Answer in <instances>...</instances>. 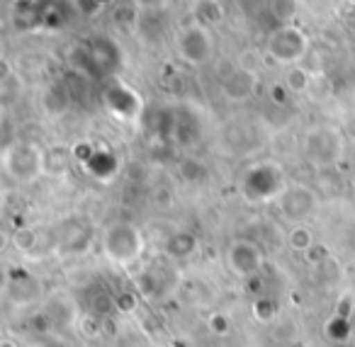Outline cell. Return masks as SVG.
<instances>
[{"mask_svg": "<svg viewBox=\"0 0 355 347\" xmlns=\"http://www.w3.org/2000/svg\"><path fill=\"white\" fill-rule=\"evenodd\" d=\"M146 240L139 226L129 221H114L103 233V253L117 267H132L144 258Z\"/></svg>", "mask_w": 355, "mask_h": 347, "instance_id": "1", "label": "cell"}, {"mask_svg": "<svg viewBox=\"0 0 355 347\" xmlns=\"http://www.w3.org/2000/svg\"><path fill=\"white\" fill-rule=\"evenodd\" d=\"M224 263H227V269L234 274V277L253 279L261 274L263 265H266V255H263L261 245H258L256 240L236 238L227 245Z\"/></svg>", "mask_w": 355, "mask_h": 347, "instance_id": "2", "label": "cell"}, {"mask_svg": "<svg viewBox=\"0 0 355 347\" xmlns=\"http://www.w3.org/2000/svg\"><path fill=\"white\" fill-rule=\"evenodd\" d=\"M248 202H270L280 199L285 185H282V172L277 166H258L246 175L243 182Z\"/></svg>", "mask_w": 355, "mask_h": 347, "instance_id": "3", "label": "cell"}, {"mask_svg": "<svg viewBox=\"0 0 355 347\" xmlns=\"http://www.w3.org/2000/svg\"><path fill=\"white\" fill-rule=\"evenodd\" d=\"M6 168L17 182H32L44 168V158L35 143H15L6 151Z\"/></svg>", "mask_w": 355, "mask_h": 347, "instance_id": "4", "label": "cell"}, {"mask_svg": "<svg viewBox=\"0 0 355 347\" xmlns=\"http://www.w3.org/2000/svg\"><path fill=\"white\" fill-rule=\"evenodd\" d=\"M280 211L290 224L300 226L316 211V195L302 185L287 187L280 197Z\"/></svg>", "mask_w": 355, "mask_h": 347, "instance_id": "5", "label": "cell"}, {"mask_svg": "<svg viewBox=\"0 0 355 347\" xmlns=\"http://www.w3.org/2000/svg\"><path fill=\"white\" fill-rule=\"evenodd\" d=\"M343 153V141L334 129H316L306 136V156L316 166H331Z\"/></svg>", "mask_w": 355, "mask_h": 347, "instance_id": "6", "label": "cell"}, {"mask_svg": "<svg viewBox=\"0 0 355 347\" xmlns=\"http://www.w3.org/2000/svg\"><path fill=\"white\" fill-rule=\"evenodd\" d=\"M304 49L306 42L297 30H282L270 39V54L282 64H292V61L302 59Z\"/></svg>", "mask_w": 355, "mask_h": 347, "instance_id": "7", "label": "cell"}, {"mask_svg": "<svg viewBox=\"0 0 355 347\" xmlns=\"http://www.w3.org/2000/svg\"><path fill=\"white\" fill-rule=\"evenodd\" d=\"M180 54L190 61V64H205L212 54V42L202 30H190L180 39Z\"/></svg>", "mask_w": 355, "mask_h": 347, "instance_id": "8", "label": "cell"}, {"mask_svg": "<svg viewBox=\"0 0 355 347\" xmlns=\"http://www.w3.org/2000/svg\"><path fill=\"white\" fill-rule=\"evenodd\" d=\"M198 250V238L193 233H173L166 243V255L173 260H185Z\"/></svg>", "mask_w": 355, "mask_h": 347, "instance_id": "9", "label": "cell"}, {"mask_svg": "<svg viewBox=\"0 0 355 347\" xmlns=\"http://www.w3.org/2000/svg\"><path fill=\"white\" fill-rule=\"evenodd\" d=\"M287 245H290L295 253H311V248H314V233H311V229H306L304 224L292 226L290 233H287Z\"/></svg>", "mask_w": 355, "mask_h": 347, "instance_id": "10", "label": "cell"}, {"mask_svg": "<svg viewBox=\"0 0 355 347\" xmlns=\"http://www.w3.org/2000/svg\"><path fill=\"white\" fill-rule=\"evenodd\" d=\"M12 243H15V248L20 250V253H32L35 250V245H37V238H35V231H30V229H22V231H17L15 233V238H12Z\"/></svg>", "mask_w": 355, "mask_h": 347, "instance_id": "11", "label": "cell"}, {"mask_svg": "<svg viewBox=\"0 0 355 347\" xmlns=\"http://www.w3.org/2000/svg\"><path fill=\"white\" fill-rule=\"evenodd\" d=\"M0 347H20V345H17V342L12 340V337H3V342H0Z\"/></svg>", "mask_w": 355, "mask_h": 347, "instance_id": "12", "label": "cell"}, {"mask_svg": "<svg viewBox=\"0 0 355 347\" xmlns=\"http://www.w3.org/2000/svg\"><path fill=\"white\" fill-rule=\"evenodd\" d=\"M350 342H353V347H355V323H353V330H350Z\"/></svg>", "mask_w": 355, "mask_h": 347, "instance_id": "13", "label": "cell"}]
</instances>
